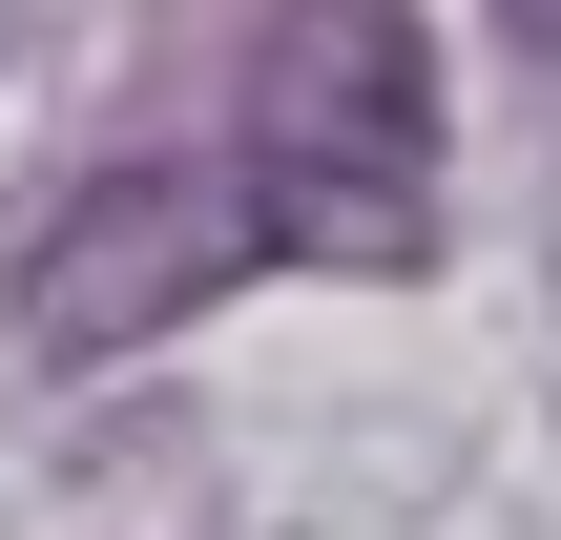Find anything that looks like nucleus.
Here are the masks:
<instances>
[{"instance_id":"1","label":"nucleus","mask_w":561,"mask_h":540,"mask_svg":"<svg viewBox=\"0 0 561 540\" xmlns=\"http://www.w3.org/2000/svg\"><path fill=\"white\" fill-rule=\"evenodd\" d=\"M229 166H250L271 250L416 271L437 250V42H416V0H271Z\"/></svg>"},{"instance_id":"2","label":"nucleus","mask_w":561,"mask_h":540,"mask_svg":"<svg viewBox=\"0 0 561 540\" xmlns=\"http://www.w3.org/2000/svg\"><path fill=\"white\" fill-rule=\"evenodd\" d=\"M271 271V208H250V166H83L42 229H21V291H0V333L42 354V375H125V354H167L187 312H229Z\"/></svg>"},{"instance_id":"3","label":"nucleus","mask_w":561,"mask_h":540,"mask_svg":"<svg viewBox=\"0 0 561 540\" xmlns=\"http://www.w3.org/2000/svg\"><path fill=\"white\" fill-rule=\"evenodd\" d=\"M500 21H520V42H541V62H561V0H500Z\"/></svg>"}]
</instances>
